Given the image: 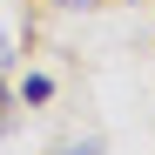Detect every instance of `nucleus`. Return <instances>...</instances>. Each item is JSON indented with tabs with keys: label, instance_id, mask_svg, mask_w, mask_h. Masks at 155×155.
Wrapping results in <instances>:
<instances>
[{
	"label": "nucleus",
	"instance_id": "obj_3",
	"mask_svg": "<svg viewBox=\"0 0 155 155\" xmlns=\"http://www.w3.org/2000/svg\"><path fill=\"white\" fill-rule=\"evenodd\" d=\"M0 61H7V34H0Z\"/></svg>",
	"mask_w": 155,
	"mask_h": 155
},
{
	"label": "nucleus",
	"instance_id": "obj_1",
	"mask_svg": "<svg viewBox=\"0 0 155 155\" xmlns=\"http://www.w3.org/2000/svg\"><path fill=\"white\" fill-rule=\"evenodd\" d=\"M20 94H27V101H47V94H54V81H47V74H27V88H20Z\"/></svg>",
	"mask_w": 155,
	"mask_h": 155
},
{
	"label": "nucleus",
	"instance_id": "obj_2",
	"mask_svg": "<svg viewBox=\"0 0 155 155\" xmlns=\"http://www.w3.org/2000/svg\"><path fill=\"white\" fill-rule=\"evenodd\" d=\"M0 128H7V88H0Z\"/></svg>",
	"mask_w": 155,
	"mask_h": 155
}]
</instances>
